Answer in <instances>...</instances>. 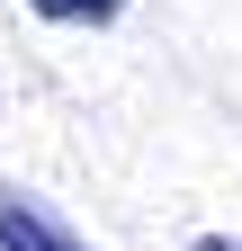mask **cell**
Segmentation results:
<instances>
[{"instance_id": "3", "label": "cell", "mask_w": 242, "mask_h": 251, "mask_svg": "<svg viewBox=\"0 0 242 251\" xmlns=\"http://www.w3.org/2000/svg\"><path fill=\"white\" fill-rule=\"evenodd\" d=\"M197 251H242V233H206V242H197Z\"/></svg>"}, {"instance_id": "1", "label": "cell", "mask_w": 242, "mask_h": 251, "mask_svg": "<svg viewBox=\"0 0 242 251\" xmlns=\"http://www.w3.org/2000/svg\"><path fill=\"white\" fill-rule=\"evenodd\" d=\"M0 251H90V242H81L54 206H36L27 188L0 179Z\"/></svg>"}, {"instance_id": "2", "label": "cell", "mask_w": 242, "mask_h": 251, "mask_svg": "<svg viewBox=\"0 0 242 251\" xmlns=\"http://www.w3.org/2000/svg\"><path fill=\"white\" fill-rule=\"evenodd\" d=\"M27 9L54 27H108V18H126V0H27Z\"/></svg>"}]
</instances>
